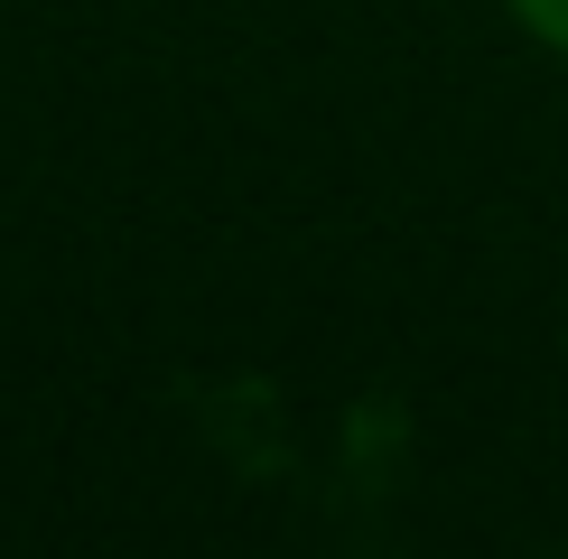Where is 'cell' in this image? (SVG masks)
<instances>
[{"mask_svg":"<svg viewBox=\"0 0 568 559\" xmlns=\"http://www.w3.org/2000/svg\"><path fill=\"white\" fill-rule=\"evenodd\" d=\"M513 10L531 19V38H550L559 57H568V0H513Z\"/></svg>","mask_w":568,"mask_h":559,"instance_id":"cell-1","label":"cell"}]
</instances>
